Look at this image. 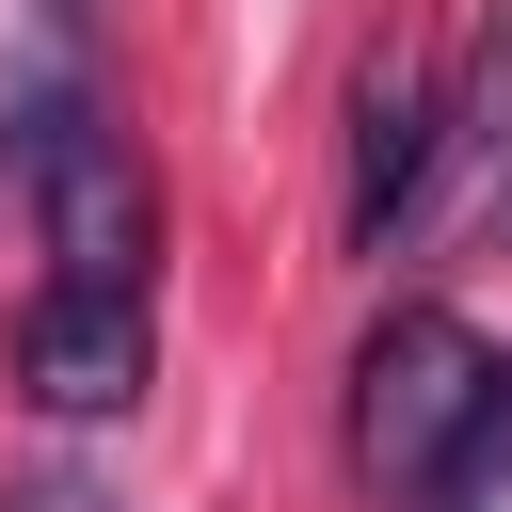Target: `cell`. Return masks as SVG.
Returning a JSON list of instances; mask_svg holds the SVG:
<instances>
[{
  "label": "cell",
  "instance_id": "3957f363",
  "mask_svg": "<svg viewBox=\"0 0 512 512\" xmlns=\"http://www.w3.org/2000/svg\"><path fill=\"white\" fill-rule=\"evenodd\" d=\"M432 144H448L432 64H416V48H368V64H352V192H336V240H352V256H384V240L416 224Z\"/></svg>",
  "mask_w": 512,
  "mask_h": 512
},
{
  "label": "cell",
  "instance_id": "277c9868",
  "mask_svg": "<svg viewBox=\"0 0 512 512\" xmlns=\"http://www.w3.org/2000/svg\"><path fill=\"white\" fill-rule=\"evenodd\" d=\"M144 368H160L144 288H32V320H16V384H32L48 416H128Z\"/></svg>",
  "mask_w": 512,
  "mask_h": 512
},
{
  "label": "cell",
  "instance_id": "8992f818",
  "mask_svg": "<svg viewBox=\"0 0 512 512\" xmlns=\"http://www.w3.org/2000/svg\"><path fill=\"white\" fill-rule=\"evenodd\" d=\"M496 240H512V192H496Z\"/></svg>",
  "mask_w": 512,
  "mask_h": 512
},
{
  "label": "cell",
  "instance_id": "6da1fadb",
  "mask_svg": "<svg viewBox=\"0 0 512 512\" xmlns=\"http://www.w3.org/2000/svg\"><path fill=\"white\" fill-rule=\"evenodd\" d=\"M512 432V368L480 352V320L448 304H384L368 352H352V464L400 496V512H464L480 464Z\"/></svg>",
  "mask_w": 512,
  "mask_h": 512
},
{
  "label": "cell",
  "instance_id": "5b68a950",
  "mask_svg": "<svg viewBox=\"0 0 512 512\" xmlns=\"http://www.w3.org/2000/svg\"><path fill=\"white\" fill-rule=\"evenodd\" d=\"M0 512H112V496H96V480H16Z\"/></svg>",
  "mask_w": 512,
  "mask_h": 512
},
{
  "label": "cell",
  "instance_id": "7a4b0ae2",
  "mask_svg": "<svg viewBox=\"0 0 512 512\" xmlns=\"http://www.w3.org/2000/svg\"><path fill=\"white\" fill-rule=\"evenodd\" d=\"M16 192H32V224H48V288H144L160 208H144L128 128H112L80 80H32V112H16Z\"/></svg>",
  "mask_w": 512,
  "mask_h": 512
}]
</instances>
